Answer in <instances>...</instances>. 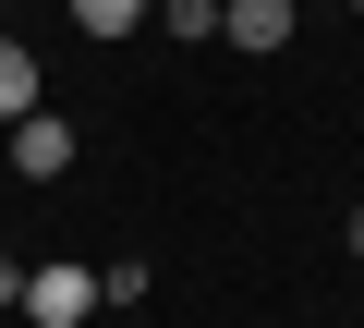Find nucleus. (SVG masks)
<instances>
[{
  "label": "nucleus",
  "instance_id": "6e6552de",
  "mask_svg": "<svg viewBox=\"0 0 364 328\" xmlns=\"http://www.w3.org/2000/svg\"><path fill=\"white\" fill-rule=\"evenodd\" d=\"M25 304V255H0V316H13Z\"/></svg>",
  "mask_w": 364,
  "mask_h": 328
},
{
  "label": "nucleus",
  "instance_id": "7ed1b4c3",
  "mask_svg": "<svg viewBox=\"0 0 364 328\" xmlns=\"http://www.w3.org/2000/svg\"><path fill=\"white\" fill-rule=\"evenodd\" d=\"M219 37L231 49H291V0H219Z\"/></svg>",
  "mask_w": 364,
  "mask_h": 328
},
{
  "label": "nucleus",
  "instance_id": "20e7f679",
  "mask_svg": "<svg viewBox=\"0 0 364 328\" xmlns=\"http://www.w3.org/2000/svg\"><path fill=\"white\" fill-rule=\"evenodd\" d=\"M37 97H49V73H37V49H25L13 25H0V122H25Z\"/></svg>",
  "mask_w": 364,
  "mask_h": 328
},
{
  "label": "nucleus",
  "instance_id": "f257e3e1",
  "mask_svg": "<svg viewBox=\"0 0 364 328\" xmlns=\"http://www.w3.org/2000/svg\"><path fill=\"white\" fill-rule=\"evenodd\" d=\"M0 158H13V183H61V171H73V122L37 97L25 122H0Z\"/></svg>",
  "mask_w": 364,
  "mask_h": 328
},
{
  "label": "nucleus",
  "instance_id": "1a4fd4ad",
  "mask_svg": "<svg viewBox=\"0 0 364 328\" xmlns=\"http://www.w3.org/2000/svg\"><path fill=\"white\" fill-rule=\"evenodd\" d=\"M340 243H352V255H364V195H352V219H340Z\"/></svg>",
  "mask_w": 364,
  "mask_h": 328
},
{
  "label": "nucleus",
  "instance_id": "39448f33",
  "mask_svg": "<svg viewBox=\"0 0 364 328\" xmlns=\"http://www.w3.org/2000/svg\"><path fill=\"white\" fill-rule=\"evenodd\" d=\"M73 25L85 37H134V25H158V0H73Z\"/></svg>",
  "mask_w": 364,
  "mask_h": 328
},
{
  "label": "nucleus",
  "instance_id": "9b49d317",
  "mask_svg": "<svg viewBox=\"0 0 364 328\" xmlns=\"http://www.w3.org/2000/svg\"><path fill=\"white\" fill-rule=\"evenodd\" d=\"M352 13H364V0H352Z\"/></svg>",
  "mask_w": 364,
  "mask_h": 328
},
{
  "label": "nucleus",
  "instance_id": "423d86ee",
  "mask_svg": "<svg viewBox=\"0 0 364 328\" xmlns=\"http://www.w3.org/2000/svg\"><path fill=\"white\" fill-rule=\"evenodd\" d=\"M97 292H109V304H146V292H158V268H146V255H109V268H97Z\"/></svg>",
  "mask_w": 364,
  "mask_h": 328
},
{
  "label": "nucleus",
  "instance_id": "f03ea898",
  "mask_svg": "<svg viewBox=\"0 0 364 328\" xmlns=\"http://www.w3.org/2000/svg\"><path fill=\"white\" fill-rule=\"evenodd\" d=\"M25 316H37V328H85V316H97V268H73V255L25 268Z\"/></svg>",
  "mask_w": 364,
  "mask_h": 328
},
{
  "label": "nucleus",
  "instance_id": "9d476101",
  "mask_svg": "<svg viewBox=\"0 0 364 328\" xmlns=\"http://www.w3.org/2000/svg\"><path fill=\"white\" fill-rule=\"evenodd\" d=\"M0 13H13V0H0Z\"/></svg>",
  "mask_w": 364,
  "mask_h": 328
},
{
  "label": "nucleus",
  "instance_id": "0eeeda50",
  "mask_svg": "<svg viewBox=\"0 0 364 328\" xmlns=\"http://www.w3.org/2000/svg\"><path fill=\"white\" fill-rule=\"evenodd\" d=\"M158 25L170 37H219V0H158Z\"/></svg>",
  "mask_w": 364,
  "mask_h": 328
}]
</instances>
